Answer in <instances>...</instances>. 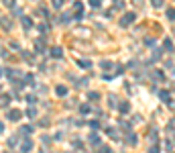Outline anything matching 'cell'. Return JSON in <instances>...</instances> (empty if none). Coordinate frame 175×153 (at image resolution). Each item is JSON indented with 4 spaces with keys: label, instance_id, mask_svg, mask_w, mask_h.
<instances>
[{
    "label": "cell",
    "instance_id": "obj_1",
    "mask_svg": "<svg viewBox=\"0 0 175 153\" xmlns=\"http://www.w3.org/2000/svg\"><path fill=\"white\" fill-rule=\"evenodd\" d=\"M135 18H137L135 12H126V14L120 18V27H128V25H133V23H135Z\"/></svg>",
    "mask_w": 175,
    "mask_h": 153
},
{
    "label": "cell",
    "instance_id": "obj_2",
    "mask_svg": "<svg viewBox=\"0 0 175 153\" xmlns=\"http://www.w3.org/2000/svg\"><path fill=\"white\" fill-rule=\"evenodd\" d=\"M0 27H2L4 31H10V27H12V23H10V18L2 16V18H0Z\"/></svg>",
    "mask_w": 175,
    "mask_h": 153
},
{
    "label": "cell",
    "instance_id": "obj_3",
    "mask_svg": "<svg viewBox=\"0 0 175 153\" xmlns=\"http://www.w3.org/2000/svg\"><path fill=\"white\" fill-rule=\"evenodd\" d=\"M124 141H126V145H137V141H139V137H137L135 133H128Z\"/></svg>",
    "mask_w": 175,
    "mask_h": 153
},
{
    "label": "cell",
    "instance_id": "obj_4",
    "mask_svg": "<svg viewBox=\"0 0 175 153\" xmlns=\"http://www.w3.org/2000/svg\"><path fill=\"white\" fill-rule=\"evenodd\" d=\"M20 116H23V112H20V110H16V108L8 112V121H18Z\"/></svg>",
    "mask_w": 175,
    "mask_h": 153
},
{
    "label": "cell",
    "instance_id": "obj_5",
    "mask_svg": "<svg viewBox=\"0 0 175 153\" xmlns=\"http://www.w3.org/2000/svg\"><path fill=\"white\" fill-rule=\"evenodd\" d=\"M31 149H33V143H31L29 139H25V141H23V145H20V151H23V153H29Z\"/></svg>",
    "mask_w": 175,
    "mask_h": 153
},
{
    "label": "cell",
    "instance_id": "obj_6",
    "mask_svg": "<svg viewBox=\"0 0 175 153\" xmlns=\"http://www.w3.org/2000/svg\"><path fill=\"white\" fill-rule=\"evenodd\" d=\"M20 20H23V27H25V31H31V27H33V20H31L29 16H20Z\"/></svg>",
    "mask_w": 175,
    "mask_h": 153
},
{
    "label": "cell",
    "instance_id": "obj_7",
    "mask_svg": "<svg viewBox=\"0 0 175 153\" xmlns=\"http://www.w3.org/2000/svg\"><path fill=\"white\" fill-rule=\"evenodd\" d=\"M159 98L163 100V102H171V92H167V90H163V92H159Z\"/></svg>",
    "mask_w": 175,
    "mask_h": 153
},
{
    "label": "cell",
    "instance_id": "obj_8",
    "mask_svg": "<svg viewBox=\"0 0 175 153\" xmlns=\"http://www.w3.org/2000/svg\"><path fill=\"white\" fill-rule=\"evenodd\" d=\"M163 49H165L167 53H171V51H173V43H171V39H165V43H163Z\"/></svg>",
    "mask_w": 175,
    "mask_h": 153
},
{
    "label": "cell",
    "instance_id": "obj_9",
    "mask_svg": "<svg viewBox=\"0 0 175 153\" xmlns=\"http://www.w3.org/2000/svg\"><path fill=\"white\" fill-rule=\"evenodd\" d=\"M79 68L90 70V68H92V61H90V59H81V61H79Z\"/></svg>",
    "mask_w": 175,
    "mask_h": 153
},
{
    "label": "cell",
    "instance_id": "obj_10",
    "mask_svg": "<svg viewBox=\"0 0 175 153\" xmlns=\"http://www.w3.org/2000/svg\"><path fill=\"white\" fill-rule=\"evenodd\" d=\"M10 100H12V98H10V94H2V98H0L2 106H8V104H10Z\"/></svg>",
    "mask_w": 175,
    "mask_h": 153
},
{
    "label": "cell",
    "instance_id": "obj_11",
    "mask_svg": "<svg viewBox=\"0 0 175 153\" xmlns=\"http://www.w3.org/2000/svg\"><path fill=\"white\" fill-rule=\"evenodd\" d=\"M55 92H57V96H65V94H67V88H65V86H57Z\"/></svg>",
    "mask_w": 175,
    "mask_h": 153
},
{
    "label": "cell",
    "instance_id": "obj_12",
    "mask_svg": "<svg viewBox=\"0 0 175 153\" xmlns=\"http://www.w3.org/2000/svg\"><path fill=\"white\" fill-rule=\"evenodd\" d=\"M51 55H53V57H57V59H59V57H61V55H63V51H61V47H53V49H51Z\"/></svg>",
    "mask_w": 175,
    "mask_h": 153
},
{
    "label": "cell",
    "instance_id": "obj_13",
    "mask_svg": "<svg viewBox=\"0 0 175 153\" xmlns=\"http://www.w3.org/2000/svg\"><path fill=\"white\" fill-rule=\"evenodd\" d=\"M73 10H75V12H81V10H83V2L75 0V2H73Z\"/></svg>",
    "mask_w": 175,
    "mask_h": 153
},
{
    "label": "cell",
    "instance_id": "obj_14",
    "mask_svg": "<svg viewBox=\"0 0 175 153\" xmlns=\"http://www.w3.org/2000/svg\"><path fill=\"white\" fill-rule=\"evenodd\" d=\"M31 131H33V127H31V125H25V127H20V133H23V135H29Z\"/></svg>",
    "mask_w": 175,
    "mask_h": 153
},
{
    "label": "cell",
    "instance_id": "obj_15",
    "mask_svg": "<svg viewBox=\"0 0 175 153\" xmlns=\"http://www.w3.org/2000/svg\"><path fill=\"white\" fill-rule=\"evenodd\" d=\"M118 108H120V112H122V114H126V112H128V108H130V106H128V102H122V104H120V106H118Z\"/></svg>",
    "mask_w": 175,
    "mask_h": 153
},
{
    "label": "cell",
    "instance_id": "obj_16",
    "mask_svg": "<svg viewBox=\"0 0 175 153\" xmlns=\"http://www.w3.org/2000/svg\"><path fill=\"white\" fill-rule=\"evenodd\" d=\"M27 116H29V118H35V116H37V108H33V106H31L29 110H27Z\"/></svg>",
    "mask_w": 175,
    "mask_h": 153
},
{
    "label": "cell",
    "instance_id": "obj_17",
    "mask_svg": "<svg viewBox=\"0 0 175 153\" xmlns=\"http://www.w3.org/2000/svg\"><path fill=\"white\" fill-rule=\"evenodd\" d=\"M25 84H35V76L33 74H27L25 76Z\"/></svg>",
    "mask_w": 175,
    "mask_h": 153
},
{
    "label": "cell",
    "instance_id": "obj_18",
    "mask_svg": "<svg viewBox=\"0 0 175 153\" xmlns=\"http://www.w3.org/2000/svg\"><path fill=\"white\" fill-rule=\"evenodd\" d=\"M167 18L169 20H175V8H167Z\"/></svg>",
    "mask_w": 175,
    "mask_h": 153
},
{
    "label": "cell",
    "instance_id": "obj_19",
    "mask_svg": "<svg viewBox=\"0 0 175 153\" xmlns=\"http://www.w3.org/2000/svg\"><path fill=\"white\" fill-rule=\"evenodd\" d=\"M35 51H43V39H37V43H35Z\"/></svg>",
    "mask_w": 175,
    "mask_h": 153
},
{
    "label": "cell",
    "instance_id": "obj_20",
    "mask_svg": "<svg viewBox=\"0 0 175 153\" xmlns=\"http://www.w3.org/2000/svg\"><path fill=\"white\" fill-rule=\"evenodd\" d=\"M100 68H102V70H110V68H112V63H110V61H102V63H100Z\"/></svg>",
    "mask_w": 175,
    "mask_h": 153
},
{
    "label": "cell",
    "instance_id": "obj_21",
    "mask_svg": "<svg viewBox=\"0 0 175 153\" xmlns=\"http://www.w3.org/2000/svg\"><path fill=\"white\" fill-rule=\"evenodd\" d=\"M145 45L147 47H155V39H145Z\"/></svg>",
    "mask_w": 175,
    "mask_h": 153
},
{
    "label": "cell",
    "instance_id": "obj_22",
    "mask_svg": "<svg viewBox=\"0 0 175 153\" xmlns=\"http://www.w3.org/2000/svg\"><path fill=\"white\" fill-rule=\"evenodd\" d=\"M151 2H153V6H155V8H161V6H163V0H151Z\"/></svg>",
    "mask_w": 175,
    "mask_h": 153
},
{
    "label": "cell",
    "instance_id": "obj_23",
    "mask_svg": "<svg viewBox=\"0 0 175 153\" xmlns=\"http://www.w3.org/2000/svg\"><path fill=\"white\" fill-rule=\"evenodd\" d=\"M27 102H29V104L37 102V96H35V94H29V96H27Z\"/></svg>",
    "mask_w": 175,
    "mask_h": 153
},
{
    "label": "cell",
    "instance_id": "obj_24",
    "mask_svg": "<svg viewBox=\"0 0 175 153\" xmlns=\"http://www.w3.org/2000/svg\"><path fill=\"white\" fill-rule=\"evenodd\" d=\"M149 139H151L153 143H155V141H157V131H151V135H149Z\"/></svg>",
    "mask_w": 175,
    "mask_h": 153
},
{
    "label": "cell",
    "instance_id": "obj_25",
    "mask_svg": "<svg viewBox=\"0 0 175 153\" xmlns=\"http://www.w3.org/2000/svg\"><path fill=\"white\" fill-rule=\"evenodd\" d=\"M79 112H81V114H88V112H90V106H85V104H83V106L79 108Z\"/></svg>",
    "mask_w": 175,
    "mask_h": 153
},
{
    "label": "cell",
    "instance_id": "obj_26",
    "mask_svg": "<svg viewBox=\"0 0 175 153\" xmlns=\"http://www.w3.org/2000/svg\"><path fill=\"white\" fill-rule=\"evenodd\" d=\"M90 100H100V94L98 92H90Z\"/></svg>",
    "mask_w": 175,
    "mask_h": 153
},
{
    "label": "cell",
    "instance_id": "obj_27",
    "mask_svg": "<svg viewBox=\"0 0 175 153\" xmlns=\"http://www.w3.org/2000/svg\"><path fill=\"white\" fill-rule=\"evenodd\" d=\"M90 4H92V6H94V8H98V6H100V4H102V0H90Z\"/></svg>",
    "mask_w": 175,
    "mask_h": 153
},
{
    "label": "cell",
    "instance_id": "obj_28",
    "mask_svg": "<svg viewBox=\"0 0 175 153\" xmlns=\"http://www.w3.org/2000/svg\"><path fill=\"white\" fill-rule=\"evenodd\" d=\"M149 153H161V149H159V147H157V145H153V147H151V149H149Z\"/></svg>",
    "mask_w": 175,
    "mask_h": 153
},
{
    "label": "cell",
    "instance_id": "obj_29",
    "mask_svg": "<svg viewBox=\"0 0 175 153\" xmlns=\"http://www.w3.org/2000/svg\"><path fill=\"white\" fill-rule=\"evenodd\" d=\"M90 141H92V143H98L100 139H98V135H96V133H92V135H90Z\"/></svg>",
    "mask_w": 175,
    "mask_h": 153
},
{
    "label": "cell",
    "instance_id": "obj_30",
    "mask_svg": "<svg viewBox=\"0 0 175 153\" xmlns=\"http://www.w3.org/2000/svg\"><path fill=\"white\" fill-rule=\"evenodd\" d=\"M4 6H14V0H2Z\"/></svg>",
    "mask_w": 175,
    "mask_h": 153
},
{
    "label": "cell",
    "instance_id": "obj_31",
    "mask_svg": "<svg viewBox=\"0 0 175 153\" xmlns=\"http://www.w3.org/2000/svg\"><path fill=\"white\" fill-rule=\"evenodd\" d=\"M39 31H41V33H47L49 27H47V25H39Z\"/></svg>",
    "mask_w": 175,
    "mask_h": 153
},
{
    "label": "cell",
    "instance_id": "obj_32",
    "mask_svg": "<svg viewBox=\"0 0 175 153\" xmlns=\"http://www.w3.org/2000/svg\"><path fill=\"white\" fill-rule=\"evenodd\" d=\"M102 149H100V153H110V147H106V145H100Z\"/></svg>",
    "mask_w": 175,
    "mask_h": 153
},
{
    "label": "cell",
    "instance_id": "obj_33",
    "mask_svg": "<svg viewBox=\"0 0 175 153\" xmlns=\"http://www.w3.org/2000/svg\"><path fill=\"white\" fill-rule=\"evenodd\" d=\"M106 133H108V135H110V137H116V131H114V129H108V131H106Z\"/></svg>",
    "mask_w": 175,
    "mask_h": 153
},
{
    "label": "cell",
    "instance_id": "obj_34",
    "mask_svg": "<svg viewBox=\"0 0 175 153\" xmlns=\"http://www.w3.org/2000/svg\"><path fill=\"white\" fill-rule=\"evenodd\" d=\"M114 98H116V96H110V100H108V102H110V106H112V108L116 106V100H114Z\"/></svg>",
    "mask_w": 175,
    "mask_h": 153
},
{
    "label": "cell",
    "instance_id": "obj_35",
    "mask_svg": "<svg viewBox=\"0 0 175 153\" xmlns=\"http://www.w3.org/2000/svg\"><path fill=\"white\" fill-rule=\"evenodd\" d=\"M61 2H63V0H53V6H55V8H59V6H61Z\"/></svg>",
    "mask_w": 175,
    "mask_h": 153
},
{
    "label": "cell",
    "instance_id": "obj_36",
    "mask_svg": "<svg viewBox=\"0 0 175 153\" xmlns=\"http://www.w3.org/2000/svg\"><path fill=\"white\" fill-rule=\"evenodd\" d=\"M0 55H2V57H8V51H6V49H2V47H0Z\"/></svg>",
    "mask_w": 175,
    "mask_h": 153
},
{
    "label": "cell",
    "instance_id": "obj_37",
    "mask_svg": "<svg viewBox=\"0 0 175 153\" xmlns=\"http://www.w3.org/2000/svg\"><path fill=\"white\" fill-rule=\"evenodd\" d=\"M2 131H4V125H2V123H0V133H2Z\"/></svg>",
    "mask_w": 175,
    "mask_h": 153
},
{
    "label": "cell",
    "instance_id": "obj_38",
    "mask_svg": "<svg viewBox=\"0 0 175 153\" xmlns=\"http://www.w3.org/2000/svg\"><path fill=\"white\" fill-rule=\"evenodd\" d=\"M0 74H2V72H0Z\"/></svg>",
    "mask_w": 175,
    "mask_h": 153
}]
</instances>
